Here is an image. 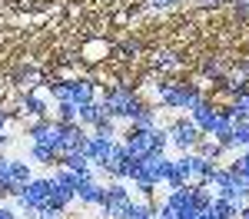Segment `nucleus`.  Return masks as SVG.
I'll use <instances>...</instances> for the list:
<instances>
[{
  "label": "nucleus",
  "instance_id": "f257e3e1",
  "mask_svg": "<svg viewBox=\"0 0 249 219\" xmlns=\"http://www.w3.org/2000/svg\"><path fill=\"white\" fill-rule=\"evenodd\" d=\"M153 90H156V97H160V106L186 110V113H190L193 106L203 100V93H199V86H196V83H173V80H160Z\"/></svg>",
  "mask_w": 249,
  "mask_h": 219
},
{
  "label": "nucleus",
  "instance_id": "f03ea898",
  "mask_svg": "<svg viewBox=\"0 0 249 219\" xmlns=\"http://www.w3.org/2000/svg\"><path fill=\"white\" fill-rule=\"evenodd\" d=\"M100 103H103L107 117H113V119H133L136 110L143 106L140 93H136V90H130V86H123V83L110 86V90L100 97Z\"/></svg>",
  "mask_w": 249,
  "mask_h": 219
},
{
  "label": "nucleus",
  "instance_id": "7ed1b4c3",
  "mask_svg": "<svg viewBox=\"0 0 249 219\" xmlns=\"http://www.w3.org/2000/svg\"><path fill=\"white\" fill-rule=\"evenodd\" d=\"M47 93L57 100V103H90L96 100V86L90 80H57V83H50L47 86Z\"/></svg>",
  "mask_w": 249,
  "mask_h": 219
},
{
  "label": "nucleus",
  "instance_id": "20e7f679",
  "mask_svg": "<svg viewBox=\"0 0 249 219\" xmlns=\"http://www.w3.org/2000/svg\"><path fill=\"white\" fill-rule=\"evenodd\" d=\"M166 136H170V146H176L179 153H193L196 143L203 139V133H199V126L190 117H176L166 123Z\"/></svg>",
  "mask_w": 249,
  "mask_h": 219
},
{
  "label": "nucleus",
  "instance_id": "39448f33",
  "mask_svg": "<svg viewBox=\"0 0 249 219\" xmlns=\"http://www.w3.org/2000/svg\"><path fill=\"white\" fill-rule=\"evenodd\" d=\"M130 202H133V196L123 183H103V202H100L103 219H123Z\"/></svg>",
  "mask_w": 249,
  "mask_h": 219
},
{
  "label": "nucleus",
  "instance_id": "423d86ee",
  "mask_svg": "<svg viewBox=\"0 0 249 219\" xmlns=\"http://www.w3.org/2000/svg\"><path fill=\"white\" fill-rule=\"evenodd\" d=\"M123 146H126V153L133 159H143V156H150V153H156L153 150V130H136V126H130L123 133Z\"/></svg>",
  "mask_w": 249,
  "mask_h": 219
},
{
  "label": "nucleus",
  "instance_id": "0eeeda50",
  "mask_svg": "<svg viewBox=\"0 0 249 219\" xmlns=\"http://www.w3.org/2000/svg\"><path fill=\"white\" fill-rule=\"evenodd\" d=\"M186 117L199 126V133H203V136H213V130H216V123H219V106H213L210 100H199Z\"/></svg>",
  "mask_w": 249,
  "mask_h": 219
},
{
  "label": "nucleus",
  "instance_id": "6e6552de",
  "mask_svg": "<svg viewBox=\"0 0 249 219\" xmlns=\"http://www.w3.org/2000/svg\"><path fill=\"white\" fill-rule=\"evenodd\" d=\"M77 202L80 206H100L103 202V183L90 173V176H80L77 183Z\"/></svg>",
  "mask_w": 249,
  "mask_h": 219
},
{
  "label": "nucleus",
  "instance_id": "1a4fd4ad",
  "mask_svg": "<svg viewBox=\"0 0 249 219\" xmlns=\"http://www.w3.org/2000/svg\"><path fill=\"white\" fill-rule=\"evenodd\" d=\"M110 146H113V136H103V133H90L87 136V146H83V153H87V159L93 163V169L107 159V153H110Z\"/></svg>",
  "mask_w": 249,
  "mask_h": 219
},
{
  "label": "nucleus",
  "instance_id": "9d476101",
  "mask_svg": "<svg viewBox=\"0 0 249 219\" xmlns=\"http://www.w3.org/2000/svg\"><path fill=\"white\" fill-rule=\"evenodd\" d=\"M20 110H23L30 119H47V117H50V103H47V97L37 93V90H27V97H23V103H20Z\"/></svg>",
  "mask_w": 249,
  "mask_h": 219
},
{
  "label": "nucleus",
  "instance_id": "9b49d317",
  "mask_svg": "<svg viewBox=\"0 0 249 219\" xmlns=\"http://www.w3.org/2000/svg\"><path fill=\"white\" fill-rule=\"evenodd\" d=\"M57 166H67V169H73L77 176H90V173H93V163L87 159V153H83V150H73V153H63Z\"/></svg>",
  "mask_w": 249,
  "mask_h": 219
},
{
  "label": "nucleus",
  "instance_id": "f8f14e48",
  "mask_svg": "<svg viewBox=\"0 0 249 219\" xmlns=\"http://www.w3.org/2000/svg\"><path fill=\"white\" fill-rule=\"evenodd\" d=\"M103 117H107V110H103V103H100V100L80 103V113H77V123H80V126H90V130H93Z\"/></svg>",
  "mask_w": 249,
  "mask_h": 219
},
{
  "label": "nucleus",
  "instance_id": "ddd939ff",
  "mask_svg": "<svg viewBox=\"0 0 249 219\" xmlns=\"http://www.w3.org/2000/svg\"><path fill=\"white\" fill-rule=\"evenodd\" d=\"M130 126H136V130H153V126H160V110L150 106V103H143L136 110V117L130 119Z\"/></svg>",
  "mask_w": 249,
  "mask_h": 219
},
{
  "label": "nucleus",
  "instance_id": "4468645a",
  "mask_svg": "<svg viewBox=\"0 0 249 219\" xmlns=\"http://www.w3.org/2000/svg\"><path fill=\"white\" fill-rule=\"evenodd\" d=\"M3 196H17V186H14V173H10V156L0 153V199Z\"/></svg>",
  "mask_w": 249,
  "mask_h": 219
},
{
  "label": "nucleus",
  "instance_id": "2eb2a0df",
  "mask_svg": "<svg viewBox=\"0 0 249 219\" xmlns=\"http://www.w3.org/2000/svg\"><path fill=\"white\" fill-rule=\"evenodd\" d=\"M10 173H14V186H17V193L34 179V169H30L27 159H10Z\"/></svg>",
  "mask_w": 249,
  "mask_h": 219
},
{
  "label": "nucleus",
  "instance_id": "dca6fc26",
  "mask_svg": "<svg viewBox=\"0 0 249 219\" xmlns=\"http://www.w3.org/2000/svg\"><path fill=\"white\" fill-rule=\"evenodd\" d=\"M30 163L57 166V163H60V156H57V150H50V146H43V143H30Z\"/></svg>",
  "mask_w": 249,
  "mask_h": 219
},
{
  "label": "nucleus",
  "instance_id": "f3484780",
  "mask_svg": "<svg viewBox=\"0 0 249 219\" xmlns=\"http://www.w3.org/2000/svg\"><path fill=\"white\" fill-rule=\"evenodd\" d=\"M153 216H156V206L150 199H136V202L126 206V213H123V219H153Z\"/></svg>",
  "mask_w": 249,
  "mask_h": 219
},
{
  "label": "nucleus",
  "instance_id": "a211bd4d",
  "mask_svg": "<svg viewBox=\"0 0 249 219\" xmlns=\"http://www.w3.org/2000/svg\"><path fill=\"white\" fill-rule=\"evenodd\" d=\"M232 117H236V123H249V86L243 90V93H236L232 97Z\"/></svg>",
  "mask_w": 249,
  "mask_h": 219
},
{
  "label": "nucleus",
  "instance_id": "6ab92c4d",
  "mask_svg": "<svg viewBox=\"0 0 249 219\" xmlns=\"http://www.w3.org/2000/svg\"><path fill=\"white\" fill-rule=\"evenodd\" d=\"M193 153H196V156H206V159H219L226 150H223L216 139H206V136H203L199 143H196V150H193Z\"/></svg>",
  "mask_w": 249,
  "mask_h": 219
},
{
  "label": "nucleus",
  "instance_id": "aec40b11",
  "mask_svg": "<svg viewBox=\"0 0 249 219\" xmlns=\"http://www.w3.org/2000/svg\"><path fill=\"white\" fill-rule=\"evenodd\" d=\"M232 150H249V123H232Z\"/></svg>",
  "mask_w": 249,
  "mask_h": 219
},
{
  "label": "nucleus",
  "instance_id": "412c9836",
  "mask_svg": "<svg viewBox=\"0 0 249 219\" xmlns=\"http://www.w3.org/2000/svg\"><path fill=\"white\" fill-rule=\"evenodd\" d=\"M77 113H80L77 103H57V110H53V119H60V123H77Z\"/></svg>",
  "mask_w": 249,
  "mask_h": 219
},
{
  "label": "nucleus",
  "instance_id": "4be33fe9",
  "mask_svg": "<svg viewBox=\"0 0 249 219\" xmlns=\"http://www.w3.org/2000/svg\"><path fill=\"white\" fill-rule=\"evenodd\" d=\"M232 169H236V173H243V176L249 179V150H239V153H236V159H232Z\"/></svg>",
  "mask_w": 249,
  "mask_h": 219
},
{
  "label": "nucleus",
  "instance_id": "5701e85b",
  "mask_svg": "<svg viewBox=\"0 0 249 219\" xmlns=\"http://www.w3.org/2000/svg\"><path fill=\"white\" fill-rule=\"evenodd\" d=\"M30 219H63V213H60V209H50V206H43V209H37Z\"/></svg>",
  "mask_w": 249,
  "mask_h": 219
},
{
  "label": "nucleus",
  "instance_id": "b1692460",
  "mask_svg": "<svg viewBox=\"0 0 249 219\" xmlns=\"http://www.w3.org/2000/svg\"><path fill=\"white\" fill-rule=\"evenodd\" d=\"M203 73H210V77H219V73H223V63H216V60H206V63H203Z\"/></svg>",
  "mask_w": 249,
  "mask_h": 219
},
{
  "label": "nucleus",
  "instance_id": "393cba45",
  "mask_svg": "<svg viewBox=\"0 0 249 219\" xmlns=\"http://www.w3.org/2000/svg\"><path fill=\"white\" fill-rule=\"evenodd\" d=\"M160 67H166V70H176V67H179V60H173V53H160Z\"/></svg>",
  "mask_w": 249,
  "mask_h": 219
},
{
  "label": "nucleus",
  "instance_id": "a878e982",
  "mask_svg": "<svg viewBox=\"0 0 249 219\" xmlns=\"http://www.w3.org/2000/svg\"><path fill=\"white\" fill-rule=\"evenodd\" d=\"M0 219H17V209H14V206H3V202H0Z\"/></svg>",
  "mask_w": 249,
  "mask_h": 219
},
{
  "label": "nucleus",
  "instance_id": "bb28decb",
  "mask_svg": "<svg viewBox=\"0 0 249 219\" xmlns=\"http://www.w3.org/2000/svg\"><path fill=\"white\" fill-rule=\"evenodd\" d=\"M146 3H150V7H156V10H160V7H173V3H179V0H146Z\"/></svg>",
  "mask_w": 249,
  "mask_h": 219
},
{
  "label": "nucleus",
  "instance_id": "cd10ccee",
  "mask_svg": "<svg viewBox=\"0 0 249 219\" xmlns=\"http://www.w3.org/2000/svg\"><path fill=\"white\" fill-rule=\"evenodd\" d=\"M199 219H219V216H216L213 209H203V213H199Z\"/></svg>",
  "mask_w": 249,
  "mask_h": 219
},
{
  "label": "nucleus",
  "instance_id": "c85d7f7f",
  "mask_svg": "<svg viewBox=\"0 0 249 219\" xmlns=\"http://www.w3.org/2000/svg\"><path fill=\"white\" fill-rule=\"evenodd\" d=\"M239 219H249V202L243 206V209H239Z\"/></svg>",
  "mask_w": 249,
  "mask_h": 219
},
{
  "label": "nucleus",
  "instance_id": "c756f323",
  "mask_svg": "<svg viewBox=\"0 0 249 219\" xmlns=\"http://www.w3.org/2000/svg\"><path fill=\"white\" fill-rule=\"evenodd\" d=\"M232 3H236V7H243V10L249 7V0H232Z\"/></svg>",
  "mask_w": 249,
  "mask_h": 219
},
{
  "label": "nucleus",
  "instance_id": "7c9ffc66",
  "mask_svg": "<svg viewBox=\"0 0 249 219\" xmlns=\"http://www.w3.org/2000/svg\"><path fill=\"white\" fill-rule=\"evenodd\" d=\"M196 3H219V0H196Z\"/></svg>",
  "mask_w": 249,
  "mask_h": 219
}]
</instances>
